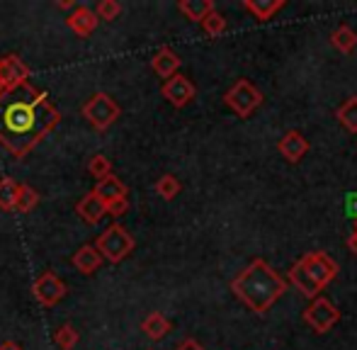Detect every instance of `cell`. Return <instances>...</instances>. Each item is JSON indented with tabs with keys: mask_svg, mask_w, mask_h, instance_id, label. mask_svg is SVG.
Wrapping results in <instances>:
<instances>
[{
	"mask_svg": "<svg viewBox=\"0 0 357 350\" xmlns=\"http://www.w3.org/2000/svg\"><path fill=\"white\" fill-rule=\"evenodd\" d=\"M61 122V112L49 100L47 90L29 83L0 95V146L20 158L34 151Z\"/></svg>",
	"mask_w": 357,
	"mask_h": 350,
	"instance_id": "1",
	"label": "cell"
},
{
	"mask_svg": "<svg viewBox=\"0 0 357 350\" xmlns=\"http://www.w3.org/2000/svg\"><path fill=\"white\" fill-rule=\"evenodd\" d=\"M93 246L98 248V253L102 256V261L119 263L134 251V238L124 227L112 224V227H107L102 234H100L98 241H95Z\"/></svg>",
	"mask_w": 357,
	"mask_h": 350,
	"instance_id": "2",
	"label": "cell"
},
{
	"mask_svg": "<svg viewBox=\"0 0 357 350\" xmlns=\"http://www.w3.org/2000/svg\"><path fill=\"white\" fill-rule=\"evenodd\" d=\"M80 112H83V117L88 119L98 132H105V129H109L119 119L122 107H119L107 93H95L93 98L83 105Z\"/></svg>",
	"mask_w": 357,
	"mask_h": 350,
	"instance_id": "3",
	"label": "cell"
},
{
	"mask_svg": "<svg viewBox=\"0 0 357 350\" xmlns=\"http://www.w3.org/2000/svg\"><path fill=\"white\" fill-rule=\"evenodd\" d=\"M29 83V66L17 56V54H8L0 59V90L3 93H13V90L22 88Z\"/></svg>",
	"mask_w": 357,
	"mask_h": 350,
	"instance_id": "4",
	"label": "cell"
},
{
	"mask_svg": "<svg viewBox=\"0 0 357 350\" xmlns=\"http://www.w3.org/2000/svg\"><path fill=\"white\" fill-rule=\"evenodd\" d=\"M32 292L42 307H54V304H59L63 297H66L68 287H66L63 280H59L56 275L52 273V270H44V273L34 280Z\"/></svg>",
	"mask_w": 357,
	"mask_h": 350,
	"instance_id": "5",
	"label": "cell"
},
{
	"mask_svg": "<svg viewBox=\"0 0 357 350\" xmlns=\"http://www.w3.org/2000/svg\"><path fill=\"white\" fill-rule=\"evenodd\" d=\"M98 15L95 10H90L88 5H75L71 10V15L66 17V24L71 27V32H75L78 37H90L98 27Z\"/></svg>",
	"mask_w": 357,
	"mask_h": 350,
	"instance_id": "6",
	"label": "cell"
},
{
	"mask_svg": "<svg viewBox=\"0 0 357 350\" xmlns=\"http://www.w3.org/2000/svg\"><path fill=\"white\" fill-rule=\"evenodd\" d=\"M93 192L98 195L100 199H102L105 207L119 202V199H129L127 185H124L122 180L117 178V175H107V178L98 180V183H95V188H93Z\"/></svg>",
	"mask_w": 357,
	"mask_h": 350,
	"instance_id": "7",
	"label": "cell"
},
{
	"mask_svg": "<svg viewBox=\"0 0 357 350\" xmlns=\"http://www.w3.org/2000/svg\"><path fill=\"white\" fill-rule=\"evenodd\" d=\"M75 214H78V217L83 219L85 224L95 227V224L102 222V217H107V207H105L102 199H100L98 195L90 190V192L85 195V197L80 199L78 204H75Z\"/></svg>",
	"mask_w": 357,
	"mask_h": 350,
	"instance_id": "8",
	"label": "cell"
},
{
	"mask_svg": "<svg viewBox=\"0 0 357 350\" xmlns=\"http://www.w3.org/2000/svg\"><path fill=\"white\" fill-rule=\"evenodd\" d=\"M163 98H168V102H173L175 107H183V105H188L190 100L195 98V88H192V83H190L188 78L173 76V78H168V81H165Z\"/></svg>",
	"mask_w": 357,
	"mask_h": 350,
	"instance_id": "9",
	"label": "cell"
},
{
	"mask_svg": "<svg viewBox=\"0 0 357 350\" xmlns=\"http://www.w3.org/2000/svg\"><path fill=\"white\" fill-rule=\"evenodd\" d=\"M71 263H73V268L78 270V273L93 275L95 270H98L100 265H102V256H100L98 248H95L93 243H85V246H80L78 251L73 253Z\"/></svg>",
	"mask_w": 357,
	"mask_h": 350,
	"instance_id": "10",
	"label": "cell"
},
{
	"mask_svg": "<svg viewBox=\"0 0 357 350\" xmlns=\"http://www.w3.org/2000/svg\"><path fill=\"white\" fill-rule=\"evenodd\" d=\"M178 66H180V59L175 56L168 47L160 49V52L151 59V68H153L160 78H173V73L178 71Z\"/></svg>",
	"mask_w": 357,
	"mask_h": 350,
	"instance_id": "11",
	"label": "cell"
},
{
	"mask_svg": "<svg viewBox=\"0 0 357 350\" xmlns=\"http://www.w3.org/2000/svg\"><path fill=\"white\" fill-rule=\"evenodd\" d=\"M142 331L151 338V341H158V338H163L165 333L170 331V324H168V319H165L163 314L153 312V314H149V317L144 319Z\"/></svg>",
	"mask_w": 357,
	"mask_h": 350,
	"instance_id": "12",
	"label": "cell"
},
{
	"mask_svg": "<svg viewBox=\"0 0 357 350\" xmlns=\"http://www.w3.org/2000/svg\"><path fill=\"white\" fill-rule=\"evenodd\" d=\"M17 195H20V183H15L13 178L0 180V209L13 212L15 204H17Z\"/></svg>",
	"mask_w": 357,
	"mask_h": 350,
	"instance_id": "13",
	"label": "cell"
},
{
	"mask_svg": "<svg viewBox=\"0 0 357 350\" xmlns=\"http://www.w3.org/2000/svg\"><path fill=\"white\" fill-rule=\"evenodd\" d=\"M178 8H180V13H185L190 20H204L212 13V3H207V0H183Z\"/></svg>",
	"mask_w": 357,
	"mask_h": 350,
	"instance_id": "14",
	"label": "cell"
},
{
	"mask_svg": "<svg viewBox=\"0 0 357 350\" xmlns=\"http://www.w3.org/2000/svg\"><path fill=\"white\" fill-rule=\"evenodd\" d=\"M39 204V192L32 188V185H20V195H17V204H15V209L22 214L32 212L34 207Z\"/></svg>",
	"mask_w": 357,
	"mask_h": 350,
	"instance_id": "15",
	"label": "cell"
},
{
	"mask_svg": "<svg viewBox=\"0 0 357 350\" xmlns=\"http://www.w3.org/2000/svg\"><path fill=\"white\" fill-rule=\"evenodd\" d=\"M78 331H75L73 324H63V326L56 328V336H54V343H56L61 350H73L75 343H78Z\"/></svg>",
	"mask_w": 357,
	"mask_h": 350,
	"instance_id": "16",
	"label": "cell"
},
{
	"mask_svg": "<svg viewBox=\"0 0 357 350\" xmlns=\"http://www.w3.org/2000/svg\"><path fill=\"white\" fill-rule=\"evenodd\" d=\"M88 173L93 175L95 180H102L107 175H112V161H109L105 153H95L88 161Z\"/></svg>",
	"mask_w": 357,
	"mask_h": 350,
	"instance_id": "17",
	"label": "cell"
},
{
	"mask_svg": "<svg viewBox=\"0 0 357 350\" xmlns=\"http://www.w3.org/2000/svg\"><path fill=\"white\" fill-rule=\"evenodd\" d=\"M98 20H105V22H112L122 15V5L117 0H100L98 3V10H95Z\"/></svg>",
	"mask_w": 357,
	"mask_h": 350,
	"instance_id": "18",
	"label": "cell"
},
{
	"mask_svg": "<svg viewBox=\"0 0 357 350\" xmlns=\"http://www.w3.org/2000/svg\"><path fill=\"white\" fill-rule=\"evenodd\" d=\"M155 192H158L163 199H173L175 195L180 192V183L173 178V175H163V178L155 183Z\"/></svg>",
	"mask_w": 357,
	"mask_h": 350,
	"instance_id": "19",
	"label": "cell"
},
{
	"mask_svg": "<svg viewBox=\"0 0 357 350\" xmlns=\"http://www.w3.org/2000/svg\"><path fill=\"white\" fill-rule=\"evenodd\" d=\"M202 22H204V29H207L209 34H219L221 29H224V20H221L219 15H207Z\"/></svg>",
	"mask_w": 357,
	"mask_h": 350,
	"instance_id": "20",
	"label": "cell"
},
{
	"mask_svg": "<svg viewBox=\"0 0 357 350\" xmlns=\"http://www.w3.org/2000/svg\"><path fill=\"white\" fill-rule=\"evenodd\" d=\"M129 209V199H119V202L109 204L107 207V214L109 217H119V214H124Z\"/></svg>",
	"mask_w": 357,
	"mask_h": 350,
	"instance_id": "21",
	"label": "cell"
},
{
	"mask_svg": "<svg viewBox=\"0 0 357 350\" xmlns=\"http://www.w3.org/2000/svg\"><path fill=\"white\" fill-rule=\"evenodd\" d=\"M348 212H350V217H357V192H353L348 197Z\"/></svg>",
	"mask_w": 357,
	"mask_h": 350,
	"instance_id": "22",
	"label": "cell"
},
{
	"mask_svg": "<svg viewBox=\"0 0 357 350\" xmlns=\"http://www.w3.org/2000/svg\"><path fill=\"white\" fill-rule=\"evenodd\" d=\"M78 3H73V0H56V8L59 10H73Z\"/></svg>",
	"mask_w": 357,
	"mask_h": 350,
	"instance_id": "23",
	"label": "cell"
},
{
	"mask_svg": "<svg viewBox=\"0 0 357 350\" xmlns=\"http://www.w3.org/2000/svg\"><path fill=\"white\" fill-rule=\"evenodd\" d=\"M0 350H22L17 346V343H3V346H0Z\"/></svg>",
	"mask_w": 357,
	"mask_h": 350,
	"instance_id": "24",
	"label": "cell"
},
{
	"mask_svg": "<svg viewBox=\"0 0 357 350\" xmlns=\"http://www.w3.org/2000/svg\"><path fill=\"white\" fill-rule=\"evenodd\" d=\"M0 95H3V90H0Z\"/></svg>",
	"mask_w": 357,
	"mask_h": 350,
	"instance_id": "25",
	"label": "cell"
}]
</instances>
